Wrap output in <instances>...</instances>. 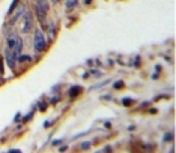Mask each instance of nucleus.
I'll return each mask as SVG.
<instances>
[{
	"label": "nucleus",
	"instance_id": "nucleus-5",
	"mask_svg": "<svg viewBox=\"0 0 176 153\" xmlns=\"http://www.w3.org/2000/svg\"><path fill=\"white\" fill-rule=\"evenodd\" d=\"M17 39H18V35H17V33H11V36L8 38V42H6V48L14 50L15 44H17Z\"/></svg>",
	"mask_w": 176,
	"mask_h": 153
},
{
	"label": "nucleus",
	"instance_id": "nucleus-1",
	"mask_svg": "<svg viewBox=\"0 0 176 153\" xmlns=\"http://www.w3.org/2000/svg\"><path fill=\"white\" fill-rule=\"evenodd\" d=\"M48 8H50L48 0H36L35 2V14L39 20L41 26H45V18H47Z\"/></svg>",
	"mask_w": 176,
	"mask_h": 153
},
{
	"label": "nucleus",
	"instance_id": "nucleus-7",
	"mask_svg": "<svg viewBox=\"0 0 176 153\" xmlns=\"http://www.w3.org/2000/svg\"><path fill=\"white\" fill-rule=\"evenodd\" d=\"M77 3H78V0H65V5H66V8H68V9L75 8V6H77Z\"/></svg>",
	"mask_w": 176,
	"mask_h": 153
},
{
	"label": "nucleus",
	"instance_id": "nucleus-12",
	"mask_svg": "<svg viewBox=\"0 0 176 153\" xmlns=\"http://www.w3.org/2000/svg\"><path fill=\"white\" fill-rule=\"evenodd\" d=\"M0 74L3 75V59H0Z\"/></svg>",
	"mask_w": 176,
	"mask_h": 153
},
{
	"label": "nucleus",
	"instance_id": "nucleus-15",
	"mask_svg": "<svg viewBox=\"0 0 176 153\" xmlns=\"http://www.w3.org/2000/svg\"><path fill=\"white\" fill-rule=\"evenodd\" d=\"M81 147H83V149H87V147H89V143H84Z\"/></svg>",
	"mask_w": 176,
	"mask_h": 153
},
{
	"label": "nucleus",
	"instance_id": "nucleus-9",
	"mask_svg": "<svg viewBox=\"0 0 176 153\" xmlns=\"http://www.w3.org/2000/svg\"><path fill=\"white\" fill-rule=\"evenodd\" d=\"M20 2V0H14V2L11 3V6H9V11H8V14H12V11L15 9V6H17V3Z\"/></svg>",
	"mask_w": 176,
	"mask_h": 153
},
{
	"label": "nucleus",
	"instance_id": "nucleus-14",
	"mask_svg": "<svg viewBox=\"0 0 176 153\" xmlns=\"http://www.w3.org/2000/svg\"><path fill=\"white\" fill-rule=\"evenodd\" d=\"M123 86V83H115V87H116V89H118V87H122Z\"/></svg>",
	"mask_w": 176,
	"mask_h": 153
},
{
	"label": "nucleus",
	"instance_id": "nucleus-8",
	"mask_svg": "<svg viewBox=\"0 0 176 153\" xmlns=\"http://www.w3.org/2000/svg\"><path fill=\"white\" fill-rule=\"evenodd\" d=\"M122 102H123V105H125V107H129L131 104H134V99H131V98H125Z\"/></svg>",
	"mask_w": 176,
	"mask_h": 153
},
{
	"label": "nucleus",
	"instance_id": "nucleus-11",
	"mask_svg": "<svg viewBox=\"0 0 176 153\" xmlns=\"http://www.w3.org/2000/svg\"><path fill=\"white\" fill-rule=\"evenodd\" d=\"M39 105H41V107H39V110H41V111H45V110H47V104H44V102H41Z\"/></svg>",
	"mask_w": 176,
	"mask_h": 153
},
{
	"label": "nucleus",
	"instance_id": "nucleus-2",
	"mask_svg": "<svg viewBox=\"0 0 176 153\" xmlns=\"http://www.w3.org/2000/svg\"><path fill=\"white\" fill-rule=\"evenodd\" d=\"M47 47V41H45V36H44L42 30H36L35 32V38H33V48L38 51V53H42Z\"/></svg>",
	"mask_w": 176,
	"mask_h": 153
},
{
	"label": "nucleus",
	"instance_id": "nucleus-13",
	"mask_svg": "<svg viewBox=\"0 0 176 153\" xmlns=\"http://www.w3.org/2000/svg\"><path fill=\"white\" fill-rule=\"evenodd\" d=\"M32 116H33V113H29V114L24 117V120H30V119H32Z\"/></svg>",
	"mask_w": 176,
	"mask_h": 153
},
{
	"label": "nucleus",
	"instance_id": "nucleus-6",
	"mask_svg": "<svg viewBox=\"0 0 176 153\" xmlns=\"http://www.w3.org/2000/svg\"><path fill=\"white\" fill-rule=\"evenodd\" d=\"M83 92V87L81 86H72L71 89H69V96H77V95H80Z\"/></svg>",
	"mask_w": 176,
	"mask_h": 153
},
{
	"label": "nucleus",
	"instance_id": "nucleus-4",
	"mask_svg": "<svg viewBox=\"0 0 176 153\" xmlns=\"http://www.w3.org/2000/svg\"><path fill=\"white\" fill-rule=\"evenodd\" d=\"M5 60H6L8 66H9L11 69H15L17 59L14 57V54H12V50H9V48H6V50H5Z\"/></svg>",
	"mask_w": 176,
	"mask_h": 153
},
{
	"label": "nucleus",
	"instance_id": "nucleus-10",
	"mask_svg": "<svg viewBox=\"0 0 176 153\" xmlns=\"http://www.w3.org/2000/svg\"><path fill=\"white\" fill-rule=\"evenodd\" d=\"M163 140H164L166 143H170V141L173 140V135H172V134H166V135L163 137Z\"/></svg>",
	"mask_w": 176,
	"mask_h": 153
},
{
	"label": "nucleus",
	"instance_id": "nucleus-16",
	"mask_svg": "<svg viewBox=\"0 0 176 153\" xmlns=\"http://www.w3.org/2000/svg\"><path fill=\"white\" fill-rule=\"evenodd\" d=\"M84 2H86V3H87V5H89V3H91V2H92V0H84Z\"/></svg>",
	"mask_w": 176,
	"mask_h": 153
},
{
	"label": "nucleus",
	"instance_id": "nucleus-3",
	"mask_svg": "<svg viewBox=\"0 0 176 153\" xmlns=\"http://www.w3.org/2000/svg\"><path fill=\"white\" fill-rule=\"evenodd\" d=\"M33 29V15L30 11H26L23 14V24H21V32L23 33H30Z\"/></svg>",
	"mask_w": 176,
	"mask_h": 153
}]
</instances>
